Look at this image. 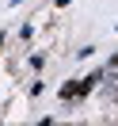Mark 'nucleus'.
I'll return each mask as SVG.
<instances>
[{
  "instance_id": "2",
  "label": "nucleus",
  "mask_w": 118,
  "mask_h": 126,
  "mask_svg": "<svg viewBox=\"0 0 118 126\" xmlns=\"http://www.w3.org/2000/svg\"><path fill=\"white\" fill-rule=\"evenodd\" d=\"M27 65H31L34 73H38V69H46V54H31V57H27Z\"/></svg>"
},
{
  "instance_id": "3",
  "label": "nucleus",
  "mask_w": 118,
  "mask_h": 126,
  "mask_svg": "<svg viewBox=\"0 0 118 126\" xmlns=\"http://www.w3.org/2000/svg\"><path fill=\"white\" fill-rule=\"evenodd\" d=\"M31 34H34V23H23V27H19V38H23V42L31 38Z\"/></svg>"
},
{
  "instance_id": "1",
  "label": "nucleus",
  "mask_w": 118,
  "mask_h": 126,
  "mask_svg": "<svg viewBox=\"0 0 118 126\" xmlns=\"http://www.w3.org/2000/svg\"><path fill=\"white\" fill-rule=\"evenodd\" d=\"M42 92H46V80H31V88H27V95H31V99H38Z\"/></svg>"
},
{
  "instance_id": "4",
  "label": "nucleus",
  "mask_w": 118,
  "mask_h": 126,
  "mask_svg": "<svg viewBox=\"0 0 118 126\" xmlns=\"http://www.w3.org/2000/svg\"><path fill=\"white\" fill-rule=\"evenodd\" d=\"M69 4H72V0H53V8H69Z\"/></svg>"
}]
</instances>
